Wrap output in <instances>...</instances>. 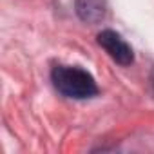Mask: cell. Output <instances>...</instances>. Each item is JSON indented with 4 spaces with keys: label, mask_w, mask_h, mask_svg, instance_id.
<instances>
[{
    "label": "cell",
    "mask_w": 154,
    "mask_h": 154,
    "mask_svg": "<svg viewBox=\"0 0 154 154\" xmlns=\"http://www.w3.org/2000/svg\"><path fill=\"white\" fill-rule=\"evenodd\" d=\"M150 85H152V91H154V67L150 71Z\"/></svg>",
    "instance_id": "cell-4"
},
{
    "label": "cell",
    "mask_w": 154,
    "mask_h": 154,
    "mask_svg": "<svg viewBox=\"0 0 154 154\" xmlns=\"http://www.w3.org/2000/svg\"><path fill=\"white\" fill-rule=\"evenodd\" d=\"M51 78L54 87L67 98L84 100L98 93V85L93 78V74H89L82 67L56 65L51 72Z\"/></svg>",
    "instance_id": "cell-1"
},
{
    "label": "cell",
    "mask_w": 154,
    "mask_h": 154,
    "mask_svg": "<svg viewBox=\"0 0 154 154\" xmlns=\"http://www.w3.org/2000/svg\"><path fill=\"white\" fill-rule=\"evenodd\" d=\"M98 44L107 51V54L120 65H131L134 62L132 47L112 29H103L98 35Z\"/></svg>",
    "instance_id": "cell-2"
},
{
    "label": "cell",
    "mask_w": 154,
    "mask_h": 154,
    "mask_svg": "<svg viewBox=\"0 0 154 154\" xmlns=\"http://www.w3.org/2000/svg\"><path fill=\"white\" fill-rule=\"evenodd\" d=\"M74 8H76V15L87 24H100L107 13L103 0H76Z\"/></svg>",
    "instance_id": "cell-3"
}]
</instances>
